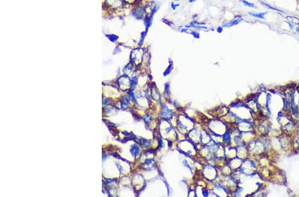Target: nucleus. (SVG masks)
I'll return each instance as SVG.
<instances>
[{
  "label": "nucleus",
  "mask_w": 299,
  "mask_h": 197,
  "mask_svg": "<svg viewBox=\"0 0 299 197\" xmlns=\"http://www.w3.org/2000/svg\"><path fill=\"white\" fill-rule=\"evenodd\" d=\"M237 17L238 18L235 19L233 21H231L227 23H225L223 25L224 27H232V26H234V25H236L239 23L243 20V19L241 18V17Z\"/></svg>",
  "instance_id": "1"
},
{
  "label": "nucleus",
  "mask_w": 299,
  "mask_h": 197,
  "mask_svg": "<svg viewBox=\"0 0 299 197\" xmlns=\"http://www.w3.org/2000/svg\"><path fill=\"white\" fill-rule=\"evenodd\" d=\"M286 21L290 22L292 25H299V18L296 17V16H290V15L286 16Z\"/></svg>",
  "instance_id": "2"
},
{
  "label": "nucleus",
  "mask_w": 299,
  "mask_h": 197,
  "mask_svg": "<svg viewBox=\"0 0 299 197\" xmlns=\"http://www.w3.org/2000/svg\"><path fill=\"white\" fill-rule=\"evenodd\" d=\"M249 14L253 16L254 17L259 18V19H265V15L267 14V12H264V13H254V12H249Z\"/></svg>",
  "instance_id": "3"
},
{
  "label": "nucleus",
  "mask_w": 299,
  "mask_h": 197,
  "mask_svg": "<svg viewBox=\"0 0 299 197\" xmlns=\"http://www.w3.org/2000/svg\"><path fill=\"white\" fill-rule=\"evenodd\" d=\"M259 2H260V3H261V4H263V5L264 6H265V7H267V8H268V9H272V10L275 11H278V12H281V13H285L284 11L279 10L278 9H277V8H275V7H272V6H271V5H270L269 4H266V3H265V2H263V1H259Z\"/></svg>",
  "instance_id": "4"
},
{
  "label": "nucleus",
  "mask_w": 299,
  "mask_h": 197,
  "mask_svg": "<svg viewBox=\"0 0 299 197\" xmlns=\"http://www.w3.org/2000/svg\"><path fill=\"white\" fill-rule=\"evenodd\" d=\"M241 3H242L243 4H244L245 6H247V7H252V8H254L255 7V5H254V4H253V3H251V2H249L247 1H246V0H240L239 1Z\"/></svg>",
  "instance_id": "5"
},
{
  "label": "nucleus",
  "mask_w": 299,
  "mask_h": 197,
  "mask_svg": "<svg viewBox=\"0 0 299 197\" xmlns=\"http://www.w3.org/2000/svg\"><path fill=\"white\" fill-rule=\"evenodd\" d=\"M283 102H284V110H287V109H289V101H287L285 99H284L283 100Z\"/></svg>",
  "instance_id": "6"
},
{
  "label": "nucleus",
  "mask_w": 299,
  "mask_h": 197,
  "mask_svg": "<svg viewBox=\"0 0 299 197\" xmlns=\"http://www.w3.org/2000/svg\"><path fill=\"white\" fill-rule=\"evenodd\" d=\"M192 35L196 39H199V33H197V32H192Z\"/></svg>",
  "instance_id": "7"
},
{
  "label": "nucleus",
  "mask_w": 299,
  "mask_h": 197,
  "mask_svg": "<svg viewBox=\"0 0 299 197\" xmlns=\"http://www.w3.org/2000/svg\"><path fill=\"white\" fill-rule=\"evenodd\" d=\"M224 140L225 141H228L229 140V136L228 134H225V135H224Z\"/></svg>",
  "instance_id": "8"
},
{
  "label": "nucleus",
  "mask_w": 299,
  "mask_h": 197,
  "mask_svg": "<svg viewBox=\"0 0 299 197\" xmlns=\"http://www.w3.org/2000/svg\"><path fill=\"white\" fill-rule=\"evenodd\" d=\"M178 5H179L178 4V5H176V4H174V3H172V9H173L174 10H175V8H176V7H178Z\"/></svg>",
  "instance_id": "9"
},
{
  "label": "nucleus",
  "mask_w": 299,
  "mask_h": 197,
  "mask_svg": "<svg viewBox=\"0 0 299 197\" xmlns=\"http://www.w3.org/2000/svg\"><path fill=\"white\" fill-rule=\"evenodd\" d=\"M217 31L218 32V33H221L222 31H223V28L221 27H219L217 29Z\"/></svg>",
  "instance_id": "10"
},
{
  "label": "nucleus",
  "mask_w": 299,
  "mask_h": 197,
  "mask_svg": "<svg viewBox=\"0 0 299 197\" xmlns=\"http://www.w3.org/2000/svg\"><path fill=\"white\" fill-rule=\"evenodd\" d=\"M286 23H287V24L289 25V26H290V28L291 29H292L294 28L293 27V25H292V23H290V22H289V21H286Z\"/></svg>",
  "instance_id": "11"
},
{
  "label": "nucleus",
  "mask_w": 299,
  "mask_h": 197,
  "mask_svg": "<svg viewBox=\"0 0 299 197\" xmlns=\"http://www.w3.org/2000/svg\"><path fill=\"white\" fill-rule=\"evenodd\" d=\"M296 31L297 32V33H298V34H299V27L296 28Z\"/></svg>",
  "instance_id": "12"
},
{
  "label": "nucleus",
  "mask_w": 299,
  "mask_h": 197,
  "mask_svg": "<svg viewBox=\"0 0 299 197\" xmlns=\"http://www.w3.org/2000/svg\"><path fill=\"white\" fill-rule=\"evenodd\" d=\"M196 0H189V2L190 3H192V2H193V1H195Z\"/></svg>",
  "instance_id": "13"
},
{
  "label": "nucleus",
  "mask_w": 299,
  "mask_h": 197,
  "mask_svg": "<svg viewBox=\"0 0 299 197\" xmlns=\"http://www.w3.org/2000/svg\"><path fill=\"white\" fill-rule=\"evenodd\" d=\"M298 145H299V139H298Z\"/></svg>",
  "instance_id": "14"
}]
</instances>
